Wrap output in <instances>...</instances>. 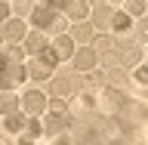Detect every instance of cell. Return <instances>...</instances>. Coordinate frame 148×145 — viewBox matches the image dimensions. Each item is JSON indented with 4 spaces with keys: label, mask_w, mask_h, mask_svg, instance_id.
<instances>
[{
    "label": "cell",
    "mask_w": 148,
    "mask_h": 145,
    "mask_svg": "<svg viewBox=\"0 0 148 145\" xmlns=\"http://www.w3.org/2000/svg\"><path fill=\"white\" fill-rule=\"evenodd\" d=\"M96 93H99V90H83V93H77V96H71V102H68V114H74V118L90 114V111L96 108Z\"/></svg>",
    "instance_id": "cell-6"
},
{
    "label": "cell",
    "mask_w": 148,
    "mask_h": 145,
    "mask_svg": "<svg viewBox=\"0 0 148 145\" xmlns=\"http://www.w3.org/2000/svg\"><path fill=\"white\" fill-rule=\"evenodd\" d=\"M46 6H53V9H65L68 6V0H43Z\"/></svg>",
    "instance_id": "cell-28"
},
{
    "label": "cell",
    "mask_w": 148,
    "mask_h": 145,
    "mask_svg": "<svg viewBox=\"0 0 148 145\" xmlns=\"http://www.w3.org/2000/svg\"><path fill=\"white\" fill-rule=\"evenodd\" d=\"M133 80H136L139 87H148V65H145V62H139V65H136V71H133Z\"/></svg>",
    "instance_id": "cell-23"
},
{
    "label": "cell",
    "mask_w": 148,
    "mask_h": 145,
    "mask_svg": "<svg viewBox=\"0 0 148 145\" xmlns=\"http://www.w3.org/2000/svg\"><path fill=\"white\" fill-rule=\"evenodd\" d=\"M28 77L25 62H9L3 71H0V90H18Z\"/></svg>",
    "instance_id": "cell-3"
},
{
    "label": "cell",
    "mask_w": 148,
    "mask_h": 145,
    "mask_svg": "<svg viewBox=\"0 0 148 145\" xmlns=\"http://www.w3.org/2000/svg\"><path fill=\"white\" fill-rule=\"evenodd\" d=\"M96 87H108V71L105 68H92V71H86V90H96Z\"/></svg>",
    "instance_id": "cell-17"
},
{
    "label": "cell",
    "mask_w": 148,
    "mask_h": 145,
    "mask_svg": "<svg viewBox=\"0 0 148 145\" xmlns=\"http://www.w3.org/2000/svg\"><path fill=\"white\" fill-rule=\"evenodd\" d=\"M139 37H142V40H148V16L139 19Z\"/></svg>",
    "instance_id": "cell-27"
},
{
    "label": "cell",
    "mask_w": 148,
    "mask_h": 145,
    "mask_svg": "<svg viewBox=\"0 0 148 145\" xmlns=\"http://www.w3.org/2000/svg\"><path fill=\"white\" fill-rule=\"evenodd\" d=\"M40 120H43V133H46V136H59V133L68 130L71 114H68V111H46Z\"/></svg>",
    "instance_id": "cell-5"
},
{
    "label": "cell",
    "mask_w": 148,
    "mask_h": 145,
    "mask_svg": "<svg viewBox=\"0 0 148 145\" xmlns=\"http://www.w3.org/2000/svg\"><path fill=\"white\" fill-rule=\"evenodd\" d=\"M0 145H3V142H0Z\"/></svg>",
    "instance_id": "cell-32"
},
{
    "label": "cell",
    "mask_w": 148,
    "mask_h": 145,
    "mask_svg": "<svg viewBox=\"0 0 148 145\" xmlns=\"http://www.w3.org/2000/svg\"><path fill=\"white\" fill-rule=\"evenodd\" d=\"M68 90H71V80H65V77H59V80H56V96H65Z\"/></svg>",
    "instance_id": "cell-26"
},
{
    "label": "cell",
    "mask_w": 148,
    "mask_h": 145,
    "mask_svg": "<svg viewBox=\"0 0 148 145\" xmlns=\"http://www.w3.org/2000/svg\"><path fill=\"white\" fill-rule=\"evenodd\" d=\"M114 53H120V65L123 68H136L142 62V49L136 43H127V46H120V49H114Z\"/></svg>",
    "instance_id": "cell-14"
},
{
    "label": "cell",
    "mask_w": 148,
    "mask_h": 145,
    "mask_svg": "<svg viewBox=\"0 0 148 145\" xmlns=\"http://www.w3.org/2000/svg\"><path fill=\"white\" fill-rule=\"evenodd\" d=\"M71 25V19L65 16V9H56V16H53V22H49V28H53L56 34H65V28Z\"/></svg>",
    "instance_id": "cell-20"
},
{
    "label": "cell",
    "mask_w": 148,
    "mask_h": 145,
    "mask_svg": "<svg viewBox=\"0 0 148 145\" xmlns=\"http://www.w3.org/2000/svg\"><path fill=\"white\" fill-rule=\"evenodd\" d=\"M9 19H12V9H9L6 0H0V25H3V22H9Z\"/></svg>",
    "instance_id": "cell-25"
},
{
    "label": "cell",
    "mask_w": 148,
    "mask_h": 145,
    "mask_svg": "<svg viewBox=\"0 0 148 145\" xmlns=\"http://www.w3.org/2000/svg\"><path fill=\"white\" fill-rule=\"evenodd\" d=\"M123 105H127V96L114 87H102L96 93V111L102 118H120L123 114Z\"/></svg>",
    "instance_id": "cell-1"
},
{
    "label": "cell",
    "mask_w": 148,
    "mask_h": 145,
    "mask_svg": "<svg viewBox=\"0 0 148 145\" xmlns=\"http://www.w3.org/2000/svg\"><path fill=\"white\" fill-rule=\"evenodd\" d=\"M145 3H148V0H127V12L133 19H142V16H145V9H148Z\"/></svg>",
    "instance_id": "cell-21"
},
{
    "label": "cell",
    "mask_w": 148,
    "mask_h": 145,
    "mask_svg": "<svg viewBox=\"0 0 148 145\" xmlns=\"http://www.w3.org/2000/svg\"><path fill=\"white\" fill-rule=\"evenodd\" d=\"M108 3H114V6H117V3H127V0H108Z\"/></svg>",
    "instance_id": "cell-29"
},
{
    "label": "cell",
    "mask_w": 148,
    "mask_h": 145,
    "mask_svg": "<svg viewBox=\"0 0 148 145\" xmlns=\"http://www.w3.org/2000/svg\"><path fill=\"white\" fill-rule=\"evenodd\" d=\"M71 37H74V40H80V43H90V40H92L96 34H92V28L86 25V22H74V31H71Z\"/></svg>",
    "instance_id": "cell-19"
},
{
    "label": "cell",
    "mask_w": 148,
    "mask_h": 145,
    "mask_svg": "<svg viewBox=\"0 0 148 145\" xmlns=\"http://www.w3.org/2000/svg\"><path fill=\"white\" fill-rule=\"evenodd\" d=\"M25 22L22 19H9V22H3V40H9V43H22L25 40Z\"/></svg>",
    "instance_id": "cell-13"
},
{
    "label": "cell",
    "mask_w": 148,
    "mask_h": 145,
    "mask_svg": "<svg viewBox=\"0 0 148 145\" xmlns=\"http://www.w3.org/2000/svg\"><path fill=\"white\" fill-rule=\"evenodd\" d=\"M12 111H22V96L16 90H0V118H6Z\"/></svg>",
    "instance_id": "cell-11"
},
{
    "label": "cell",
    "mask_w": 148,
    "mask_h": 145,
    "mask_svg": "<svg viewBox=\"0 0 148 145\" xmlns=\"http://www.w3.org/2000/svg\"><path fill=\"white\" fill-rule=\"evenodd\" d=\"M22 46H25V53H31V56H37V53H43L46 46H49V40H46V34L43 31H31V34H25V40H22Z\"/></svg>",
    "instance_id": "cell-12"
},
{
    "label": "cell",
    "mask_w": 148,
    "mask_h": 145,
    "mask_svg": "<svg viewBox=\"0 0 148 145\" xmlns=\"http://www.w3.org/2000/svg\"><path fill=\"white\" fill-rule=\"evenodd\" d=\"M34 145H40V142H34Z\"/></svg>",
    "instance_id": "cell-31"
},
{
    "label": "cell",
    "mask_w": 148,
    "mask_h": 145,
    "mask_svg": "<svg viewBox=\"0 0 148 145\" xmlns=\"http://www.w3.org/2000/svg\"><path fill=\"white\" fill-rule=\"evenodd\" d=\"M92 12L90 0H68V6H65V16L71 19V22H86Z\"/></svg>",
    "instance_id": "cell-10"
},
{
    "label": "cell",
    "mask_w": 148,
    "mask_h": 145,
    "mask_svg": "<svg viewBox=\"0 0 148 145\" xmlns=\"http://www.w3.org/2000/svg\"><path fill=\"white\" fill-rule=\"evenodd\" d=\"M71 62H74V68H77V71H92V68H96V65H99V53H96V49H92V46H77V49H74V56H71Z\"/></svg>",
    "instance_id": "cell-7"
},
{
    "label": "cell",
    "mask_w": 148,
    "mask_h": 145,
    "mask_svg": "<svg viewBox=\"0 0 148 145\" xmlns=\"http://www.w3.org/2000/svg\"><path fill=\"white\" fill-rule=\"evenodd\" d=\"M3 127H6V133L18 136V133L28 127V114H25V111H12V114H6V118H3Z\"/></svg>",
    "instance_id": "cell-15"
},
{
    "label": "cell",
    "mask_w": 148,
    "mask_h": 145,
    "mask_svg": "<svg viewBox=\"0 0 148 145\" xmlns=\"http://www.w3.org/2000/svg\"><path fill=\"white\" fill-rule=\"evenodd\" d=\"M37 136H40L37 130L25 127V130H22V133H18V136H16V142H18V145H34V142H37Z\"/></svg>",
    "instance_id": "cell-22"
},
{
    "label": "cell",
    "mask_w": 148,
    "mask_h": 145,
    "mask_svg": "<svg viewBox=\"0 0 148 145\" xmlns=\"http://www.w3.org/2000/svg\"><path fill=\"white\" fill-rule=\"evenodd\" d=\"M56 65H59V59H56V53L46 46L43 53L31 56V62H28V77L31 80H49L56 71Z\"/></svg>",
    "instance_id": "cell-2"
},
{
    "label": "cell",
    "mask_w": 148,
    "mask_h": 145,
    "mask_svg": "<svg viewBox=\"0 0 148 145\" xmlns=\"http://www.w3.org/2000/svg\"><path fill=\"white\" fill-rule=\"evenodd\" d=\"M0 43H3V31H0Z\"/></svg>",
    "instance_id": "cell-30"
},
{
    "label": "cell",
    "mask_w": 148,
    "mask_h": 145,
    "mask_svg": "<svg viewBox=\"0 0 148 145\" xmlns=\"http://www.w3.org/2000/svg\"><path fill=\"white\" fill-rule=\"evenodd\" d=\"M92 49H96V53H114V49H117V40L111 34H96L92 37Z\"/></svg>",
    "instance_id": "cell-18"
},
{
    "label": "cell",
    "mask_w": 148,
    "mask_h": 145,
    "mask_svg": "<svg viewBox=\"0 0 148 145\" xmlns=\"http://www.w3.org/2000/svg\"><path fill=\"white\" fill-rule=\"evenodd\" d=\"M53 16H56V9L53 6H46V3H37L34 9H31V28H37V31H46L49 28V22H53Z\"/></svg>",
    "instance_id": "cell-9"
},
{
    "label": "cell",
    "mask_w": 148,
    "mask_h": 145,
    "mask_svg": "<svg viewBox=\"0 0 148 145\" xmlns=\"http://www.w3.org/2000/svg\"><path fill=\"white\" fill-rule=\"evenodd\" d=\"M46 105H49V99H46L40 90H25L22 93V111H25L28 118H43Z\"/></svg>",
    "instance_id": "cell-4"
},
{
    "label": "cell",
    "mask_w": 148,
    "mask_h": 145,
    "mask_svg": "<svg viewBox=\"0 0 148 145\" xmlns=\"http://www.w3.org/2000/svg\"><path fill=\"white\" fill-rule=\"evenodd\" d=\"M49 49L56 53V59H59V62H68V59L74 56V49H77V46H74V37H71V34H56L53 43H49Z\"/></svg>",
    "instance_id": "cell-8"
},
{
    "label": "cell",
    "mask_w": 148,
    "mask_h": 145,
    "mask_svg": "<svg viewBox=\"0 0 148 145\" xmlns=\"http://www.w3.org/2000/svg\"><path fill=\"white\" fill-rule=\"evenodd\" d=\"M111 31H114V34H130V31H133V16H130L127 9L111 16Z\"/></svg>",
    "instance_id": "cell-16"
},
{
    "label": "cell",
    "mask_w": 148,
    "mask_h": 145,
    "mask_svg": "<svg viewBox=\"0 0 148 145\" xmlns=\"http://www.w3.org/2000/svg\"><path fill=\"white\" fill-rule=\"evenodd\" d=\"M46 111H68V105H65L62 96H53V99H49V105H46Z\"/></svg>",
    "instance_id": "cell-24"
}]
</instances>
